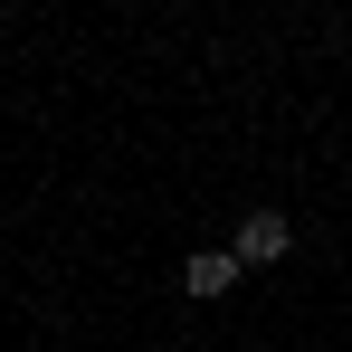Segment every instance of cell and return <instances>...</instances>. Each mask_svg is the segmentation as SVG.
Here are the masks:
<instances>
[{"instance_id": "obj_2", "label": "cell", "mask_w": 352, "mask_h": 352, "mask_svg": "<svg viewBox=\"0 0 352 352\" xmlns=\"http://www.w3.org/2000/svg\"><path fill=\"white\" fill-rule=\"evenodd\" d=\"M181 286H190V295H229V286H238V257H229V248L190 257V267H181Z\"/></svg>"}, {"instance_id": "obj_1", "label": "cell", "mask_w": 352, "mask_h": 352, "mask_svg": "<svg viewBox=\"0 0 352 352\" xmlns=\"http://www.w3.org/2000/svg\"><path fill=\"white\" fill-rule=\"evenodd\" d=\"M286 219H276V210H257V219H248V229H238V248H229V257H238V267H267V257H286Z\"/></svg>"}]
</instances>
